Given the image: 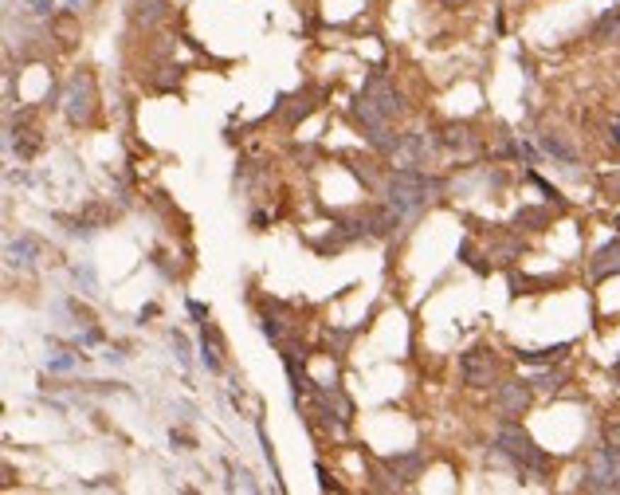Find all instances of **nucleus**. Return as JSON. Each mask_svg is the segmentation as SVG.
Segmentation results:
<instances>
[{
  "label": "nucleus",
  "mask_w": 620,
  "mask_h": 495,
  "mask_svg": "<svg viewBox=\"0 0 620 495\" xmlns=\"http://www.w3.org/2000/svg\"><path fill=\"white\" fill-rule=\"evenodd\" d=\"M459 374H463V385L487 389V385L499 377V358H495L491 346H471V350L459 358Z\"/></svg>",
  "instance_id": "5"
},
{
  "label": "nucleus",
  "mask_w": 620,
  "mask_h": 495,
  "mask_svg": "<svg viewBox=\"0 0 620 495\" xmlns=\"http://www.w3.org/2000/svg\"><path fill=\"white\" fill-rule=\"evenodd\" d=\"M83 358H71V354H60V358H51L47 362V369H55V374H63V369H75Z\"/></svg>",
  "instance_id": "21"
},
{
  "label": "nucleus",
  "mask_w": 620,
  "mask_h": 495,
  "mask_svg": "<svg viewBox=\"0 0 620 495\" xmlns=\"http://www.w3.org/2000/svg\"><path fill=\"white\" fill-rule=\"evenodd\" d=\"M612 374H616V377H620V362H616V366H612Z\"/></svg>",
  "instance_id": "25"
},
{
  "label": "nucleus",
  "mask_w": 620,
  "mask_h": 495,
  "mask_svg": "<svg viewBox=\"0 0 620 495\" xmlns=\"http://www.w3.org/2000/svg\"><path fill=\"white\" fill-rule=\"evenodd\" d=\"M9 256H12V264H32L28 256H35V244H32V240H20V244H9Z\"/></svg>",
  "instance_id": "19"
},
{
  "label": "nucleus",
  "mask_w": 620,
  "mask_h": 495,
  "mask_svg": "<svg viewBox=\"0 0 620 495\" xmlns=\"http://www.w3.org/2000/svg\"><path fill=\"white\" fill-rule=\"evenodd\" d=\"M424 468H428V456L420 452V448L400 452V456H389V460H385V472L393 476V487H408Z\"/></svg>",
  "instance_id": "9"
},
{
  "label": "nucleus",
  "mask_w": 620,
  "mask_h": 495,
  "mask_svg": "<svg viewBox=\"0 0 620 495\" xmlns=\"http://www.w3.org/2000/svg\"><path fill=\"white\" fill-rule=\"evenodd\" d=\"M28 4H32V12H40V16L51 12V0H28Z\"/></svg>",
  "instance_id": "23"
},
{
  "label": "nucleus",
  "mask_w": 620,
  "mask_h": 495,
  "mask_svg": "<svg viewBox=\"0 0 620 495\" xmlns=\"http://www.w3.org/2000/svg\"><path fill=\"white\" fill-rule=\"evenodd\" d=\"M604 444H612V448L620 452V425H609V428H604Z\"/></svg>",
  "instance_id": "22"
},
{
  "label": "nucleus",
  "mask_w": 620,
  "mask_h": 495,
  "mask_svg": "<svg viewBox=\"0 0 620 495\" xmlns=\"http://www.w3.org/2000/svg\"><path fill=\"white\" fill-rule=\"evenodd\" d=\"M561 382H565V374H561V369H538V374L530 377V385H538V389H558Z\"/></svg>",
  "instance_id": "18"
},
{
  "label": "nucleus",
  "mask_w": 620,
  "mask_h": 495,
  "mask_svg": "<svg viewBox=\"0 0 620 495\" xmlns=\"http://www.w3.org/2000/svg\"><path fill=\"white\" fill-rule=\"evenodd\" d=\"M397 224H400V213L393 205L373 208V213H369V236H393V232H397Z\"/></svg>",
  "instance_id": "13"
},
{
  "label": "nucleus",
  "mask_w": 620,
  "mask_h": 495,
  "mask_svg": "<svg viewBox=\"0 0 620 495\" xmlns=\"http://www.w3.org/2000/svg\"><path fill=\"white\" fill-rule=\"evenodd\" d=\"M440 142L448 145V150H468V145H475V138H471V130H468V126H448Z\"/></svg>",
  "instance_id": "17"
},
{
  "label": "nucleus",
  "mask_w": 620,
  "mask_h": 495,
  "mask_svg": "<svg viewBox=\"0 0 620 495\" xmlns=\"http://www.w3.org/2000/svg\"><path fill=\"white\" fill-rule=\"evenodd\" d=\"M616 232H620V216H616Z\"/></svg>",
  "instance_id": "26"
},
{
  "label": "nucleus",
  "mask_w": 620,
  "mask_h": 495,
  "mask_svg": "<svg viewBox=\"0 0 620 495\" xmlns=\"http://www.w3.org/2000/svg\"><path fill=\"white\" fill-rule=\"evenodd\" d=\"M609 138H612V145H616V150H620V118H616V122H612V130H609Z\"/></svg>",
  "instance_id": "24"
},
{
  "label": "nucleus",
  "mask_w": 620,
  "mask_h": 495,
  "mask_svg": "<svg viewBox=\"0 0 620 495\" xmlns=\"http://www.w3.org/2000/svg\"><path fill=\"white\" fill-rule=\"evenodd\" d=\"M570 354V342H558V346H546V350H514V358L526 362V366H550V362H561Z\"/></svg>",
  "instance_id": "12"
},
{
  "label": "nucleus",
  "mask_w": 620,
  "mask_h": 495,
  "mask_svg": "<svg viewBox=\"0 0 620 495\" xmlns=\"http://www.w3.org/2000/svg\"><path fill=\"white\" fill-rule=\"evenodd\" d=\"M550 221H553L550 208H519L510 224H514V228H526V232H546L550 228Z\"/></svg>",
  "instance_id": "14"
},
{
  "label": "nucleus",
  "mask_w": 620,
  "mask_h": 495,
  "mask_svg": "<svg viewBox=\"0 0 620 495\" xmlns=\"http://www.w3.org/2000/svg\"><path fill=\"white\" fill-rule=\"evenodd\" d=\"M495 401H499V413L507 421L522 417V413L530 409V401H534V385L530 382H502L499 393H495Z\"/></svg>",
  "instance_id": "8"
},
{
  "label": "nucleus",
  "mask_w": 620,
  "mask_h": 495,
  "mask_svg": "<svg viewBox=\"0 0 620 495\" xmlns=\"http://www.w3.org/2000/svg\"><path fill=\"white\" fill-rule=\"evenodd\" d=\"M530 181H534V185H538V189H542V193H546V196H550V201H553V205H558V208H565V196H561V193H558V189H553V185H550V181H542V177H538V173H530Z\"/></svg>",
  "instance_id": "20"
},
{
  "label": "nucleus",
  "mask_w": 620,
  "mask_h": 495,
  "mask_svg": "<svg viewBox=\"0 0 620 495\" xmlns=\"http://www.w3.org/2000/svg\"><path fill=\"white\" fill-rule=\"evenodd\" d=\"M538 145H542V150H546L550 157L565 162V165H573V162H577V145H573V142H565V138H561L558 130H542V134H538Z\"/></svg>",
  "instance_id": "11"
},
{
  "label": "nucleus",
  "mask_w": 620,
  "mask_h": 495,
  "mask_svg": "<svg viewBox=\"0 0 620 495\" xmlns=\"http://www.w3.org/2000/svg\"><path fill=\"white\" fill-rule=\"evenodd\" d=\"M94 103H98V94H94V79L91 75H75L67 83V94H63V111L75 126H86L94 118Z\"/></svg>",
  "instance_id": "6"
},
{
  "label": "nucleus",
  "mask_w": 620,
  "mask_h": 495,
  "mask_svg": "<svg viewBox=\"0 0 620 495\" xmlns=\"http://www.w3.org/2000/svg\"><path fill=\"white\" fill-rule=\"evenodd\" d=\"M165 12H169V0H137V24L142 28H153V24H162Z\"/></svg>",
  "instance_id": "15"
},
{
  "label": "nucleus",
  "mask_w": 620,
  "mask_h": 495,
  "mask_svg": "<svg viewBox=\"0 0 620 495\" xmlns=\"http://www.w3.org/2000/svg\"><path fill=\"white\" fill-rule=\"evenodd\" d=\"M495 444H499V452L507 456L510 464H519L522 472H550V456H546L542 448H538V444L530 440L526 428L514 425V421H507V425L499 428Z\"/></svg>",
  "instance_id": "2"
},
{
  "label": "nucleus",
  "mask_w": 620,
  "mask_h": 495,
  "mask_svg": "<svg viewBox=\"0 0 620 495\" xmlns=\"http://www.w3.org/2000/svg\"><path fill=\"white\" fill-rule=\"evenodd\" d=\"M459 260L471 267V272H479V275H491V264H487L483 256H475V244L471 240H459Z\"/></svg>",
  "instance_id": "16"
},
{
  "label": "nucleus",
  "mask_w": 620,
  "mask_h": 495,
  "mask_svg": "<svg viewBox=\"0 0 620 495\" xmlns=\"http://www.w3.org/2000/svg\"><path fill=\"white\" fill-rule=\"evenodd\" d=\"M589 275H593L597 283L609 279V275H620V236L609 240V244H601L593 252V260H589Z\"/></svg>",
  "instance_id": "10"
},
{
  "label": "nucleus",
  "mask_w": 620,
  "mask_h": 495,
  "mask_svg": "<svg viewBox=\"0 0 620 495\" xmlns=\"http://www.w3.org/2000/svg\"><path fill=\"white\" fill-rule=\"evenodd\" d=\"M440 189V181L424 177V169H417V165H405V169H397L389 177V205L397 208L400 216H412L424 208V201Z\"/></svg>",
  "instance_id": "1"
},
{
  "label": "nucleus",
  "mask_w": 620,
  "mask_h": 495,
  "mask_svg": "<svg viewBox=\"0 0 620 495\" xmlns=\"http://www.w3.org/2000/svg\"><path fill=\"white\" fill-rule=\"evenodd\" d=\"M581 487H585V491H620V452L612 444H604V448L593 452Z\"/></svg>",
  "instance_id": "3"
},
{
  "label": "nucleus",
  "mask_w": 620,
  "mask_h": 495,
  "mask_svg": "<svg viewBox=\"0 0 620 495\" xmlns=\"http://www.w3.org/2000/svg\"><path fill=\"white\" fill-rule=\"evenodd\" d=\"M354 118L366 126V138L377 145V150H381V154H393V150L400 145V138L389 134V122H393V118H385V114L366 99V94H361V99H354Z\"/></svg>",
  "instance_id": "4"
},
{
  "label": "nucleus",
  "mask_w": 620,
  "mask_h": 495,
  "mask_svg": "<svg viewBox=\"0 0 620 495\" xmlns=\"http://www.w3.org/2000/svg\"><path fill=\"white\" fill-rule=\"evenodd\" d=\"M366 99L385 114V118H400V114H405V99H400V91L381 75V71H373V75L366 79Z\"/></svg>",
  "instance_id": "7"
}]
</instances>
